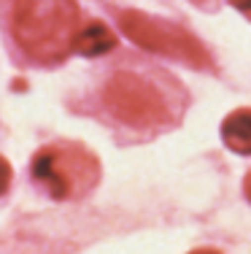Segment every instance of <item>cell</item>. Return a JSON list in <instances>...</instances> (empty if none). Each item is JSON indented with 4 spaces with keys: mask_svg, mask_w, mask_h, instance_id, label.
<instances>
[{
    "mask_svg": "<svg viewBox=\"0 0 251 254\" xmlns=\"http://www.w3.org/2000/svg\"><path fill=\"white\" fill-rule=\"evenodd\" d=\"M222 141L230 152L251 154V108H238L222 122Z\"/></svg>",
    "mask_w": 251,
    "mask_h": 254,
    "instance_id": "obj_5",
    "label": "cell"
},
{
    "mask_svg": "<svg viewBox=\"0 0 251 254\" xmlns=\"http://www.w3.org/2000/svg\"><path fill=\"white\" fill-rule=\"evenodd\" d=\"M189 254H222V252H216V249H195V252H189Z\"/></svg>",
    "mask_w": 251,
    "mask_h": 254,
    "instance_id": "obj_10",
    "label": "cell"
},
{
    "mask_svg": "<svg viewBox=\"0 0 251 254\" xmlns=\"http://www.w3.org/2000/svg\"><path fill=\"white\" fill-rule=\"evenodd\" d=\"M113 46H116V35L103 22H87L84 27H79L73 41V49L84 57H98V54L111 52Z\"/></svg>",
    "mask_w": 251,
    "mask_h": 254,
    "instance_id": "obj_6",
    "label": "cell"
},
{
    "mask_svg": "<svg viewBox=\"0 0 251 254\" xmlns=\"http://www.w3.org/2000/svg\"><path fill=\"white\" fill-rule=\"evenodd\" d=\"M232 5H235L238 11H243V14H251V0H230Z\"/></svg>",
    "mask_w": 251,
    "mask_h": 254,
    "instance_id": "obj_8",
    "label": "cell"
},
{
    "mask_svg": "<svg viewBox=\"0 0 251 254\" xmlns=\"http://www.w3.org/2000/svg\"><path fill=\"white\" fill-rule=\"evenodd\" d=\"M119 25H122L124 35L143 49L173 57L178 63H187L197 70L211 68V57L202 49V44L192 33H187L184 27L173 25V22L154 19V16L141 14V11H124L119 16Z\"/></svg>",
    "mask_w": 251,
    "mask_h": 254,
    "instance_id": "obj_3",
    "label": "cell"
},
{
    "mask_svg": "<svg viewBox=\"0 0 251 254\" xmlns=\"http://www.w3.org/2000/svg\"><path fill=\"white\" fill-rule=\"evenodd\" d=\"M30 171L54 200H76L100 181L98 157L70 141H57L38 149L30 162Z\"/></svg>",
    "mask_w": 251,
    "mask_h": 254,
    "instance_id": "obj_2",
    "label": "cell"
},
{
    "mask_svg": "<svg viewBox=\"0 0 251 254\" xmlns=\"http://www.w3.org/2000/svg\"><path fill=\"white\" fill-rule=\"evenodd\" d=\"M103 100L119 122L138 127V130L162 125L167 117V106L159 89H154L149 81H143L141 76L130 73V70L113 73L108 78Z\"/></svg>",
    "mask_w": 251,
    "mask_h": 254,
    "instance_id": "obj_4",
    "label": "cell"
},
{
    "mask_svg": "<svg viewBox=\"0 0 251 254\" xmlns=\"http://www.w3.org/2000/svg\"><path fill=\"white\" fill-rule=\"evenodd\" d=\"M243 192H246V197H249V203H251V171H249L246 181H243Z\"/></svg>",
    "mask_w": 251,
    "mask_h": 254,
    "instance_id": "obj_9",
    "label": "cell"
},
{
    "mask_svg": "<svg viewBox=\"0 0 251 254\" xmlns=\"http://www.w3.org/2000/svg\"><path fill=\"white\" fill-rule=\"evenodd\" d=\"M11 30L30 60L62 63L79 33V5L76 0H14Z\"/></svg>",
    "mask_w": 251,
    "mask_h": 254,
    "instance_id": "obj_1",
    "label": "cell"
},
{
    "mask_svg": "<svg viewBox=\"0 0 251 254\" xmlns=\"http://www.w3.org/2000/svg\"><path fill=\"white\" fill-rule=\"evenodd\" d=\"M11 187V165L0 157V195Z\"/></svg>",
    "mask_w": 251,
    "mask_h": 254,
    "instance_id": "obj_7",
    "label": "cell"
}]
</instances>
